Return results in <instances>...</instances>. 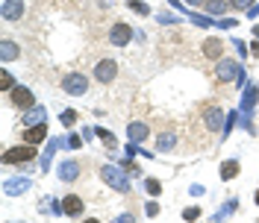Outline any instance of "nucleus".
<instances>
[{
	"mask_svg": "<svg viewBox=\"0 0 259 223\" xmlns=\"http://www.w3.org/2000/svg\"><path fill=\"white\" fill-rule=\"evenodd\" d=\"M100 176H103V182H106V185H112L115 191H121V194L130 191L127 173H124L118 164H103V167H100Z\"/></svg>",
	"mask_w": 259,
	"mask_h": 223,
	"instance_id": "f257e3e1",
	"label": "nucleus"
},
{
	"mask_svg": "<svg viewBox=\"0 0 259 223\" xmlns=\"http://www.w3.org/2000/svg\"><path fill=\"white\" fill-rule=\"evenodd\" d=\"M233 76H236V79H239V76H245V74H242V68L233 62V59H221L218 68H215V79H218V82H233Z\"/></svg>",
	"mask_w": 259,
	"mask_h": 223,
	"instance_id": "f03ea898",
	"label": "nucleus"
},
{
	"mask_svg": "<svg viewBox=\"0 0 259 223\" xmlns=\"http://www.w3.org/2000/svg\"><path fill=\"white\" fill-rule=\"evenodd\" d=\"M32 156H35L32 144H24V147H12V150H6V153H3V161H6V164H27Z\"/></svg>",
	"mask_w": 259,
	"mask_h": 223,
	"instance_id": "7ed1b4c3",
	"label": "nucleus"
},
{
	"mask_svg": "<svg viewBox=\"0 0 259 223\" xmlns=\"http://www.w3.org/2000/svg\"><path fill=\"white\" fill-rule=\"evenodd\" d=\"M118 76V65H115V59H100V62L95 65V79L97 82H112Z\"/></svg>",
	"mask_w": 259,
	"mask_h": 223,
	"instance_id": "20e7f679",
	"label": "nucleus"
},
{
	"mask_svg": "<svg viewBox=\"0 0 259 223\" xmlns=\"http://www.w3.org/2000/svg\"><path fill=\"white\" fill-rule=\"evenodd\" d=\"M62 91H68V94H86L89 91V79L83 74H68L62 79Z\"/></svg>",
	"mask_w": 259,
	"mask_h": 223,
	"instance_id": "39448f33",
	"label": "nucleus"
},
{
	"mask_svg": "<svg viewBox=\"0 0 259 223\" xmlns=\"http://www.w3.org/2000/svg\"><path fill=\"white\" fill-rule=\"evenodd\" d=\"M257 100H259V88L257 85H251L248 91H245V100H242V112H245V127H248V132H254V124H251V112H254V106H257Z\"/></svg>",
	"mask_w": 259,
	"mask_h": 223,
	"instance_id": "423d86ee",
	"label": "nucleus"
},
{
	"mask_svg": "<svg viewBox=\"0 0 259 223\" xmlns=\"http://www.w3.org/2000/svg\"><path fill=\"white\" fill-rule=\"evenodd\" d=\"M130 38H132V30H130L127 24H121V21H118V24L112 27V32H109V41H112L115 47H124Z\"/></svg>",
	"mask_w": 259,
	"mask_h": 223,
	"instance_id": "0eeeda50",
	"label": "nucleus"
},
{
	"mask_svg": "<svg viewBox=\"0 0 259 223\" xmlns=\"http://www.w3.org/2000/svg\"><path fill=\"white\" fill-rule=\"evenodd\" d=\"M12 103H15L18 109H32L35 97H32L30 88H21V85H15V88H12Z\"/></svg>",
	"mask_w": 259,
	"mask_h": 223,
	"instance_id": "6e6552de",
	"label": "nucleus"
},
{
	"mask_svg": "<svg viewBox=\"0 0 259 223\" xmlns=\"http://www.w3.org/2000/svg\"><path fill=\"white\" fill-rule=\"evenodd\" d=\"M21 124H24V127H38V124H47V112H44L41 106H32V109H27V115L21 118Z\"/></svg>",
	"mask_w": 259,
	"mask_h": 223,
	"instance_id": "1a4fd4ad",
	"label": "nucleus"
},
{
	"mask_svg": "<svg viewBox=\"0 0 259 223\" xmlns=\"http://www.w3.org/2000/svg\"><path fill=\"white\" fill-rule=\"evenodd\" d=\"M83 209H86V206H83V200H80L77 194H68V197L62 200V212L65 215H71V218H80Z\"/></svg>",
	"mask_w": 259,
	"mask_h": 223,
	"instance_id": "9d476101",
	"label": "nucleus"
},
{
	"mask_svg": "<svg viewBox=\"0 0 259 223\" xmlns=\"http://www.w3.org/2000/svg\"><path fill=\"white\" fill-rule=\"evenodd\" d=\"M203 121H206V129H221V124H224V115H221V109L218 106H209V109H203Z\"/></svg>",
	"mask_w": 259,
	"mask_h": 223,
	"instance_id": "9b49d317",
	"label": "nucleus"
},
{
	"mask_svg": "<svg viewBox=\"0 0 259 223\" xmlns=\"http://www.w3.org/2000/svg\"><path fill=\"white\" fill-rule=\"evenodd\" d=\"M24 15V0H6L3 3V18L6 21H18Z\"/></svg>",
	"mask_w": 259,
	"mask_h": 223,
	"instance_id": "f8f14e48",
	"label": "nucleus"
},
{
	"mask_svg": "<svg viewBox=\"0 0 259 223\" xmlns=\"http://www.w3.org/2000/svg\"><path fill=\"white\" fill-rule=\"evenodd\" d=\"M0 56H3V62H12V59H18V56H21V47H18L15 41L3 38V41H0Z\"/></svg>",
	"mask_w": 259,
	"mask_h": 223,
	"instance_id": "ddd939ff",
	"label": "nucleus"
},
{
	"mask_svg": "<svg viewBox=\"0 0 259 223\" xmlns=\"http://www.w3.org/2000/svg\"><path fill=\"white\" fill-rule=\"evenodd\" d=\"M77 176H80V164L77 161H62L59 164V179L62 182H74Z\"/></svg>",
	"mask_w": 259,
	"mask_h": 223,
	"instance_id": "4468645a",
	"label": "nucleus"
},
{
	"mask_svg": "<svg viewBox=\"0 0 259 223\" xmlns=\"http://www.w3.org/2000/svg\"><path fill=\"white\" fill-rule=\"evenodd\" d=\"M27 188H30V179H9V182L3 185V194H6V197H15V194L27 191Z\"/></svg>",
	"mask_w": 259,
	"mask_h": 223,
	"instance_id": "2eb2a0df",
	"label": "nucleus"
},
{
	"mask_svg": "<svg viewBox=\"0 0 259 223\" xmlns=\"http://www.w3.org/2000/svg\"><path fill=\"white\" fill-rule=\"evenodd\" d=\"M44 138H47V129H44V124L30 127L27 132H24V141H27V144H38V141H44Z\"/></svg>",
	"mask_w": 259,
	"mask_h": 223,
	"instance_id": "dca6fc26",
	"label": "nucleus"
},
{
	"mask_svg": "<svg viewBox=\"0 0 259 223\" xmlns=\"http://www.w3.org/2000/svg\"><path fill=\"white\" fill-rule=\"evenodd\" d=\"M221 50H224V44H221L218 38H206V41H203V53H206L209 59H221Z\"/></svg>",
	"mask_w": 259,
	"mask_h": 223,
	"instance_id": "f3484780",
	"label": "nucleus"
},
{
	"mask_svg": "<svg viewBox=\"0 0 259 223\" xmlns=\"http://www.w3.org/2000/svg\"><path fill=\"white\" fill-rule=\"evenodd\" d=\"M236 176H239V161H236V159L224 161V164H221V179L230 182V179H236Z\"/></svg>",
	"mask_w": 259,
	"mask_h": 223,
	"instance_id": "a211bd4d",
	"label": "nucleus"
},
{
	"mask_svg": "<svg viewBox=\"0 0 259 223\" xmlns=\"http://www.w3.org/2000/svg\"><path fill=\"white\" fill-rule=\"evenodd\" d=\"M130 141H135V144H141L144 138H147V127L144 124H130Z\"/></svg>",
	"mask_w": 259,
	"mask_h": 223,
	"instance_id": "6ab92c4d",
	"label": "nucleus"
},
{
	"mask_svg": "<svg viewBox=\"0 0 259 223\" xmlns=\"http://www.w3.org/2000/svg\"><path fill=\"white\" fill-rule=\"evenodd\" d=\"M174 144H177V135L174 132H162L159 138H156V147L159 150H174Z\"/></svg>",
	"mask_w": 259,
	"mask_h": 223,
	"instance_id": "aec40b11",
	"label": "nucleus"
},
{
	"mask_svg": "<svg viewBox=\"0 0 259 223\" xmlns=\"http://www.w3.org/2000/svg\"><path fill=\"white\" fill-rule=\"evenodd\" d=\"M206 12H209V15H221V12H227V0H206Z\"/></svg>",
	"mask_w": 259,
	"mask_h": 223,
	"instance_id": "412c9836",
	"label": "nucleus"
},
{
	"mask_svg": "<svg viewBox=\"0 0 259 223\" xmlns=\"http://www.w3.org/2000/svg\"><path fill=\"white\" fill-rule=\"evenodd\" d=\"M62 141H50V147L44 150V156H41V170H47L50 167V159H53V147H59Z\"/></svg>",
	"mask_w": 259,
	"mask_h": 223,
	"instance_id": "4be33fe9",
	"label": "nucleus"
},
{
	"mask_svg": "<svg viewBox=\"0 0 259 223\" xmlns=\"http://www.w3.org/2000/svg\"><path fill=\"white\" fill-rule=\"evenodd\" d=\"M183 15H189L197 27H212V18H206V15H194V12H183Z\"/></svg>",
	"mask_w": 259,
	"mask_h": 223,
	"instance_id": "5701e85b",
	"label": "nucleus"
},
{
	"mask_svg": "<svg viewBox=\"0 0 259 223\" xmlns=\"http://www.w3.org/2000/svg\"><path fill=\"white\" fill-rule=\"evenodd\" d=\"M59 121H62L65 127H71V124H77V112H74V109H65L62 115H59Z\"/></svg>",
	"mask_w": 259,
	"mask_h": 223,
	"instance_id": "b1692460",
	"label": "nucleus"
},
{
	"mask_svg": "<svg viewBox=\"0 0 259 223\" xmlns=\"http://www.w3.org/2000/svg\"><path fill=\"white\" fill-rule=\"evenodd\" d=\"M0 85H3V91H12V88H15V76L6 71V74H3V79H0Z\"/></svg>",
	"mask_w": 259,
	"mask_h": 223,
	"instance_id": "393cba45",
	"label": "nucleus"
},
{
	"mask_svg": "<svg viewBox=\"0 0 259 223\" xmlns=\"http://www.w3.org/2000/svg\"><path fill=\"white\" fill-rule=\"evenodd\" d=\"M97 135L106 141V147H115V135H112V132H106L103 127H97Z\"/></svg>",
	"mask_w": 259,
	"mask_h": 223,
	"instance_id": "a878e982",
	"label": "nucleus"
},
{
	"mask_svg": "<svg viewBox=\"0 0 259 223\" xmlns=\"http://www.w3.org/2000/svg\"><path fill=\"white\" fill-rule=\"evenodd\" d=\"M130 9H132L135 15H147V12H150V9H147V6H144L141 0H132V3H130Z\"/></svg>",
	"mask_w": 259,
	"mask_h": 223,
	"instance_id": "bb28decb",
	"label": "nucleus"
},
{
	"mask_svg": "<svg viewBox=\"0 0 259 223\" xmlns=\"http://www.w3.org/2000/svg\"><path fill=\"white\" fill-rule=\"evenodd\" d=\"M144 188H147V194H153V197L162 194V185L156 182V179H147V182H144Z\"/></svg>",
	"mask_w": 259,
	"mask_h": 223,
	"instance_id": "cd10ccee",
	"label": "nucleus"
},
{
	"mask_svg": "<svg viewBox=\"0 0 259 223\" xmlns=\"http://www.w3.org/2000/svg\"><path fill=\"white\" fill-rule=\"evenodd\" d=\"M236 121H239V112H230V115H227V127H224V135L227 132H230V129L236 127Z\"/></svg>",
	"mask_w": 259,
	"mask_h": 223,
	"instance_id": "c85d7f7f",
	"label": "nucleus"
},
{
	"mask_svg": "<svg viewBox=\"0 0 259 223\" xmlns=\"http://www.w3.org/2000/svg\"><path fill=\"white\" fill-rule=\"evenodd\" d=\"M183 218H186V221H194V218H200V209H197V206L186 209V212H183Z\"/></svg>",
	"mask_w": 259,
	"mask_h": 223,
	"instance_id": "c756f323",
	"label": "nucleus"
},
{
	"mask_svg": "<svg viewBox=\"0 0 259 223\" xmlns=\"http://www.w3.org/2000/svg\"><path fill=\"white\" fill-rule=\"evenodd\" d=\"M144 215H147V218H156V215H159V206H156V203H147V206H144Z\"/></svg>",
	"mask_w": 259,
	"mask_h": 223,
	"instance_id": "7c9ffc66",
	"label": "nucleus"
},
{
	"mask_svg": "<svg viewBox=\"0 0 259 223\" xmlns=\"http://www.w3.org/2000/svg\"><path fill=\"white\" fill-rule=\"evenodd\" d=\"M230 3H233L236 9H251V6H254V0H230Z\"/></svg>",
	"mask_w": 259,
	"mask_h": 223,
	"instance_id": "2f4dec72",
	"label": "nucleus"
},
{
	"mask_svg": "<svg viewBox=\"0 0 259 223\" xmlns=\"http://www.w3.org/2000/svg\"><path fill=\"white\" fill-rule=\"evenodd\" d=\"M218 27H224V30H230V27H236V18H224V21H218Z\"/></svg>",
	"mask_w": 259,
	"mask_h": 223,
	"instance_id": "473e14b6",
	"label": "nucleus"
},
{
	"mask_svg": "<svg viewBox=\"0 0 259 223\" xmlns=\"http://www.w3.org/2000/svg\"><path fill=\"white\" fill-rule=\"evenodd\" d=\"M156 21H159V24H174V18H171V15H159Z\"/></svg>",
	"mask_w": 259,
	"mask_h": 223,
	"instance_id": "72a5a7b5",
	"label": "nucleus"
},
{
	"mask_svg": "<svg viewBox=\"0 0 259 223\" xmlns=\"http://www.w3.org/2000/svg\"><path fill=\"white\" fill-rule=\"evenodd\" d=\"M186 3H192V6H200V3H206V0H186Z\"/></svg>",
	"mask_w": 259,
	"mask_h": 223,
	"instance_id": "f704fd0d",
	"label": "nucleus"
},
{
	"mask_svg": "<svg viewBox=\"0 0 259 223\" xmlns=\"http://www.w3.org/2000/svg\"><path fill=\"white\" fill-rule=\"evenodd\" d=\"M254 35H257V38H259V27H254Z\"/></svg>",
	"mask_w": 259,
	"mask_h": 223,
	"instance_id": "c9c22d12",
	"label": "nucleus"
},
{
	"mask_svg": "<svg viewBox=\"0 0 259 223\" xmlns=\"http://www.w3.org/2000/svg\"><path fill=\"white\" fill-rule=\"evenodd\" d=\"M254 200H257V206H259V191H257V194H254Z\"/></svg>",
	"mask_w": 259,
	"mask_h": 223,
	"instance_id": "e433bc0d",
	"label": "nucleus"
}]
</instances>
